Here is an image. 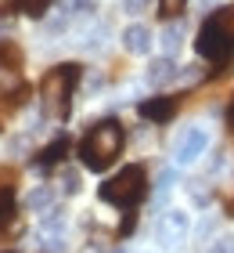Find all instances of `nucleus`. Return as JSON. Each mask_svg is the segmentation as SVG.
<instances>
[{"instance_id":"1","label":"nucleus","mask_w":234,"mask_h":253,"mask_svg":"<svg viewBox=\"0 0 234 253\" xmlns=\"http://www.w3.org/2000/svg\"><path fill=\"white\" fill-rule=\"evenodd\" d=\"M123 145H126V134H123V126L115 123V120H101V123H94L87 137L79 141V159H83V167L87 170H108L115 159L123 156Z\"/></svg>"},{"instance_id":"2","label":"nucleus","mask_w":234,"mask_h":253,"mask_svg":"<svg viewBox=\"0 0 234 253\" xmlns=\"http://www.w3.org/2000/svg\"><path fill=\"white\" fill-rule=\"evenodd\" d=\"M195 47H198V54H202L205 62H227L231 58L234 54V4L220 7L213 18L202 22Z\"/></svg>"},{"instance_id":"3","label":"nucleus","mask_w":234,"mask_h":253,"mask_svg":"<svg viewBox=\"0 0 234 253\" xmlns=\"http://www.w3.org/2000/svg\"><path fill=\"white\" fill-rule=\"evenodd\" d=\"M148 195V174L144 167H123L115 177H108L98 188V199L108 206H119V210H134V206Z\"/></svg>"},{"instance_id":"4","label":"nucleus","mask_w":234,"mask_h":253,"mask_svg":"<svg viewBox=\"0 0 234 253\" xmlns=\"http://www.w3.org/2000/svg\"><path fill=\"white\" fill-rule=\"evenodd\" d=\"M79 84V65L65 62V65H54L51 73L40 80V98L51 116H68L72 109V90Z\"/></svg>"},{"instance_id":"5","label":"nucleus","mask_w":234,"mask_h":253,"mask_svg":"<svg viewBox=\"0 0 234 253\" xmlns=\"http://www.w3.org/2000/svg\"><path fill=\"white\" fill-rule=\"evenodd\" d=\"M187 235H191V217H187V210H166L155 221V239L166 250H177L180 243H187Z\"/></svg>"},{"instance_id":"6","label":"nucleus","mask_w":234,"mask_h":253,"mask_svg":"<svg viewBox=\"0 0 234 253\" xmlns=\"http://www.w3.org/2000/svg\"><path fill=\"white\" fill-rule=\"evenodd\" d=\"M205 148H209V130L205 126H187L173 145V159H177V167H191L205 156Z\"/></svg>"},{"instance_id":"7","label":"nucleus","mask_w":234,"mask_h":253,"mask_svg":"<svg viewBox=\"0 0 234 253\" xmlns=\"http://www.w3.org/2000/svg\"><path fill=\"white\" fill-rule=\"evenodd\" d=\"M173 112H177V98H148V101H140V116L151 120V123H166V120H173Z\"/></svg>"},{"instance_id":"8","label":"nucleus","mask_w":234,"mask_h":253,"mask_svg":"<svg viewBox=\"0 0 234 253\" xmlns=\"http://www.w3.org/2000/svg\"><path fill=\"white\" fill-rule=\"evenodd\" d=\"M123 47L130 51V54H148L151 51V29L148 26H126V33H123Z\"/></svg>"},{"instance_id":"9","label":"nucleus","mask_w":234,"mask_h":253,"mask_svg":"<svg viewBox=\"0 0 234 253\" xmlns=\"http://www.w3.org/2000/svg\"><path fill=\"white\" fill-rule=\"evenodd\" d=\"M180 73H177V65H173V58H155L148 65V84H155V87H162V84H169V80H177Z\"/></svg>"},{"instance_id":"10","label":"nucleus","mask_w":234,"mask_h":253,"mask_svg":"<svg viewBox=\"0 0 234 253\" xmlns=\"http://www.w3.org/2000/svg\"><path fill=\"white\" fill-rule=\"evenodd\" d=\"M159 43H162V51H166V58H173V54L180 51V43H184V26L180 22H169V26L159 33Z\"/></svg>"},{"instance_id":"11","label":"nucleus","mask_w":234,"mask_h":253,"mask_svg":"<svg viewBox=\"0 0 234 253\" xmlns=\"http://www.w3.org/2000/svg\"><path fill=\"white\" fill-rule=\"evenodd\" d=\"M65 152H68V137L62 134V137H54L47 148H40V152H36V167H54Z\"/></svg>"},{"instance_id":"12","label":"nucleus","mask_w":234,"mask_h":253,"mask_svg":"<svg viewBox=\"0 0 234 253\" xmlns=\"http://www.w3.org/2000/svg\"><path fill=\"white\" fill-rule=\"evenodd\" d=\"M0 69H22V51L15 47L11 40H0Z\"/></svg>"},{"instance_id":"13","label":"nucleus","mask_w":234,"mask_h":253,"mask_svg":"<svg viewBox=\"0 0 234 253\" xmlns=\"http://www.w3.org/2000/svg\"><path fill=\"white\" fill-rule=\"evenodd\" d=\"M51 199H54V195H51V188H33L29 195H26V206H29V210H51Z\"/></svg>"},{"instance_id":"14","label":"nucleus","mask_w":234,"mask_h":253,"mask_svg":"<svg viewBox=\"0 0 234 253\" xmlns=\"http://www.w3.org/2000/svg\"><path fill=\"white\" fill-rule=\"evenodd\" d=\"M184 7H187V0H159V15L162 18H177Z\"/></svg>"},{"instance_id":"15","label":"nucleus","mask_w":234,"mask_h":253,"mask_svg":"<svg viewBox=\"0 0 234 253\" xmlns=\"http://www.w3.org/2000/svg\"><path fill=\"white\" fill-rule=\"evenodd\" d=\"M58 185H62L65 195H76L79 192V174H76V170H65V174L58 177Z\"/></svg>"},{"instance_id":"16","label":"nucleus","mask_w":234,"mask_h":253,"mask_svg":"<svg viewBox=\"0 0 234 253\" xmlns=\"http://www.w3.org/2000/svg\"><path fill=\"white\" fill-rule=\"evenodd\" d=\"M65 15H87V11H94V0H62Z\"/></svg>"},{"instance_id":"17","label":"nucleus","mask_w":234,"mask_h":253,"mask_svg":"<svg viewBox=\"0 0 234 253\" xmlns=\"http://www.w3.org/2000/svg\"><path fill=\"white\" fill-rule=\"evenodd\" d=\"M18 7L26 11V15H43V11L51 7V0H18Z\"/></svg>"},{"instance_id":"18","label":"nucleus","mask_w":234,"mask_h":253,"mask_svg":"<svg viewBox=\"0 0 234 253\" xmlns=\"http://www.w3.org/2000/svg\"><path fill=\"white\" fill-rule=\"evenodd\" d=\"M173 185H177V170H162V174H159V199H162Z\"/></svg>"},{"instance_id":"19","label":"nucleus","mask_w":234,"mask_h":253,"mask_svg":"<svg viewBox=\"0 0 234 253\" xmlns=\"http://www.w3.org/2000/svg\"><path fill=\"white\" fill-rule=\"evenodd\" d=\"M205 253H234V239H216Z\"/></svg>"},{"instance_id":"20","label":"nucleus","mask_w":234,"mask_h":253,"mask_svg":"<svg viewBox=\"0 0 234 253\" xmlns=\"http://www.w3.org/2000/svg\"><path fill=\"white\" fill-rule=\"evenodd\" d=\"M144 7H148V0H123V11H130V15H137Z\"/></svg>"},{"instance_id":"21","label":"nucleus","mask_w":234,"mask_h":253,"mask_svg":"<svg viewBox=\"0 0 234 253\" xmlns=\"http://www.w3.org/2000/svg\"><path fill=\"white\" fill-rule=\"evenodd\" d=\"M7 116H11V101H7V98H0V130H4Z\"/></svg>"},{"instance_id":"22","label":"nucleus","mask_w":234,"mask_h":253,"mask_svg":"<svg viewBox=\"0 0 234 253\" xmlns=\"http://www.w3.org/2000/svg\"><path fill=\"white\" fill-rule=\"evenodd\" d=\"M11 11H18V0H0V15H11Z\"/></svg>"},{"instance_id":"23","label":"nucleus","mask_w":234,"mask_h":253,"mask_svg":"<svg viewBox=\"0 0 234 253\" xmlns=\"http://www.w3.org/2000/svg\"><path fill=\"white\" fill-rule=\"evenodd\" d=\"M227 123H231V126H234V105H231V109H227Z\"/></svg>"},{"instance_id":"24","label":"nucleus","mask_w":234,"mask_h":253,"mask_svg":"<svg viewBox=\"0 0 234 253\" xmlns=\"http://www.w3.org/2000/svg\"><path fill=\"white\" fill-rule=\"evenodd\" d=\"M119 253H123V250H119Z\"/></svg>"}]
</instances>
